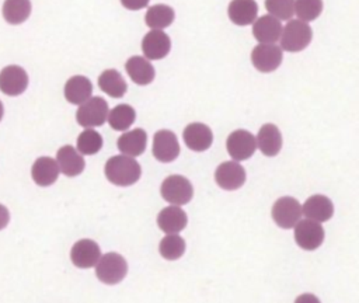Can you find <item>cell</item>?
<instances>
[{
    "label": "cell",
    "instance_id": "17",
    "mask_svg": "<svg viewBox=\"0 0 359 303\" xmlns=\"http://www.w3.org/2000/svg\"><path fill=\"white\" fill-rule=\"evenodd\" d=\"M59 171H60V167L57 160H53L52 157H48V156H42L36 159L35 163L32 164L31 175L36 185L49 187L57 180Z\"/></svg>",
    "mask_w": 359,
    "mask_h": 303
},
{
    "label": "cell",
    "instance_id": "33",
    "mask_svg": "<svg viewBox=\"0 0 359 303\" xmlns=\"http://www.w3.org/2000/svg\"><path fill=\"white\" fill-rule=\"evenodd\" d=\"M265 8L278 20L287 21L294 13V0H265Z\"/></svg>",
    "mask_w": 359,
    "mask_h": 303
},
{
    "label": "cell",
    "instance_id": "4",
    "mask_svg": "<svg viewBox=\"0 0 359 303\" xmlns=\"http://www.w3.org/2000/svg\"><path fill=\"white\" fill-rule=\"evenodd\" d=\"M108 104L102 97H90L80 104L76 112V121L83 128H95L108 121Z\"/></svg>",
    "mask_w": 359,
    "mask_h": 303
},
{
    "label": "cell",
    "instance_id": "21",
    "mask_svg": "<svg viewBox=\"0 0 359 303\" xmlns=\"http://www.w3.org/2000/svg\"><path fill=\"white\" fill-rule=\"evenodd\" d=\"M187 222H188L187 213L181 208H178V205H171L164 208L163 210H160L157 216L158 227L167 234L180 233L181 230L185 229Z\"/></svg>",
    "mask_w": 359,
    "mask_h": 303
},
{
    "label": "cell",
    "instance_id": "29",
    "mask_svg": "<svg viewBox=\"0 0 359 303\" xmlns=\"http://www.w3.org/2000/svg\"><path fill=\"white\" fill-rule=\"evenodd\" d=\"M136 119V112L129 104H119L108 114V123L115 130H126Z\"/></svg>",
    "mask_w": 359,
    "mask_h": 303
},
{
    "label": "cell",
    "instance_id": "36",
    "mask_svg": "<svg viewBox=\"0 0 359 303\" xmlns=\"http://www.w3.org/2000/svg\"><path fill=\"white\" fill-rule=\"evenodd\" d=\"M3 114H4V108H3V102L0 101V121H1V118H3Z\"/></svg>",
    "mask_w": 359,
    "mask_h": 303
},
{
    "label": "cell",
    "instance_id": "26",
    "mask_svg": "<svg viewBox=\"0 0 359 303\" xmlns=\"http://www.w3.org/2000/svg\"><path fill=\"white\" fill-rule=\"evenodd\" d=\"M100 88L112 98H121L125 95L128 86L122 74L115 69L104 70L98 77Z\"/></svg>",
    "mask_w": 359,
    "mask_h": 303
},
{
    "label": "cell",
    "instance_id": "22",
    "mask_svg": "<svg viewBox=\"0 0 359 303\" xmlns=\"http://www.w3.org/2000/svg\"><path fill=\"white\" fill-rule=\"evenodd\" d=\"M227 14L236 25H248L257 20L258 4L255 0H231Z\"/></svg>",
    "mask_w": 359,
    "mask_h": 303
},
{
    "label": "cell",
    "instance_id": "6",
    "mask_svg": "<svg viewBox=\"0 0 359 303\" xmlns=\"http://www.w3.org/2000/svg\"><path fill=\"white\" fill-rule=\"evenodd\" d=\"M302 213V205L292 196H282L272 206V219L282 229L294 227L300 220Z\"/></svg>",
    "mask_w": 359,
    "mask_h": 303
},
{
    "label": "cell",
    "instance_id": "3",
    "mask_svg": "<svg viewBox=\"0 0 359 303\" xmlns=\"http://www.w3.org/2000/svg\"><path fill=\"white\" fill-rule=\"evenodd\" d=\"M126 272H128L126 260L118 252L104 254L95 265V275L105 285L119 283L126 276Z\"/></svg>",
    "mask_w": 359,
    "mask_h": 303
},
{
    "label": "cell",
    "instance_id": "16",
    "mask_svg": "<svg viewBox=\"0 0 359 303\" xmlns=\"http://www.w3.org/2000/svg\"><path fill=\"white\" fill-rule=\"evenodd\" d=\"M282 24L276 17L266 14L252 22V35L261 43H275L280 39Z\"/></svg>",
    "mask_w": 359,
    "mask_h": 303
},
{
    "label": "cell",
    "instance_id": "5",
    "mask_svg": "<svg viewBox=\"0 0 359 303\" xmlns=\"http://www.w3.org/2000/svg\"><path fill=\"white\" fill-rule=\"evenodd\" d=\"M161 196L171 205H185L194 196V188L189 180L182 175L167 177L160 188Z\"/></svg>",
    "mask_w": 359,
    "mask_h": 303
},
{
    "label": "cell",
    "instance_id": "27",
    "mask_svg": "<svg viewBox=\"0 0 359 303\" xmlns=\"http://www.w3.org/2000/svg\"><path fill=\"white\" fill-rule=\"evenodd\" d=\"M174 10L165 4H156L147 8L144 21L146 25L151 29H163L172 24L174 21Z\"/></svg>",
    "mask_w": 359,
    "mask_h": 303
},
{
    "label": "cell",
    "instance_id": "7",
    "mask_svg": "<svg viewBox=\"0 0 359 303\" xmlns=\"http://www.w3.org/2000/svg\"><path fill=\"white\" fill-rule=\"evenodd\" d=\"M294 240L300 248L313 251L323 244L324 229L320 222L307 217L294 226Z\"/></svg>",
    "mask_w": 359,
    "mask_h": 303
},
{
    "label": "cell",
    "instance_id": "23",
    "mask_svg": "<svg viewBox=\"0 0 359 303\" xmlns=\"http://www.w3.org/2000/svg\"><path fill=\"white\" fill-rule=\"evenodd\" d=\"M302 208L306 217L317 222H327L334 215V205L330 201V198L324 195L310 196Z\"/></svg>",
    "mask_w": 359,
    "mask_h": 303
},
{
    "label": "cell",
    "instance_id": "8",
    "mask_svg": "<svg viewBox=\"0 0 359 303\" xmlns=\"http://www.w3.org/2000/svg\"><path fill=\"white\" fill-rule=\"evenodd\" d=\"M283 59L282 48L275 43H259L251 52V62L258 72L271 73L276 70Z\"/></svg>",
    "mask_w": 359,
    "mask_h": 303
},
{
    "label": "cell",
    "instance_id": "31",
    "mask_svg": "<svg viewBox=\"0 0 359 303\" xmlns=\"http://www.w3.org/2000/svg\"><path fill=\"white\" fill-rule=\"evenodd\" d=\"M102 147V136L95 129H84L77 137V150L84 156L95 154Z\"/></svg>",
    "mask_w": 359,
    "mask_h": 303
},
{
    "label": "cell",
    "instance_id": "2",
    "mask_svg": "<svg viewBox=\"0 0 359 303\" xmlns=\"http://www.w3.org/2000/svg\"><path fill=\"white\" fill-rule=\"evenodd\" d=\"M313 32L303 20H290L282 29L280 48L287 52H300L311 42Z\"/></svg>",
    "mask_w": 359,
    "mask_h": 303
},
{
    "label": "cell",
    "instance_id": "15",
    "mask_svg": "<svg viewBox=\"0 0 359 303\" xmlns=\"http://www.w3.org/2000/svg\"><path fill=\"white\" fill-rule=\"evenodd\" d=\"M184 142L188 149L194 152H205L212 146L213 133L210 128L202 122L189 123L182 133Z\"/></svg>",
    "mask_w": 359,
    "mask_h": 303
},
{
    "label": "cell",
    "instance_id": "13",
    "mask_svg": "<svg viewBox=\"0 0 359 303\" xmlns=\"http://www.w3.org/2000/svg\"><path fill=\"white\" fill-rule=\"evenodd\" d=\"M171 49L170 36L163 29L149 31L142 41V50L149 60H158L168 55Z\"/></svg>",
    "mask_w": 359,
    "mask_h": 303
},
{
    "label": "cell",
    "instance_id": "28",
    "mask_svg": "<svg viewBox=\"0 0 359 303\" xmlns=\"http://www.w3.org/2000/svg\"><path fill=\"white\" fill-rule=\"evenodd\" d=\"M31 14L29 0H4L3 17L8 24H22Z\"/></svg>",
    "mask_w": 359,
    "mask_h": 303
},
{
    "label": "cell",
    "instance_id": "34",
    "mask_svg": "<svg viewBox=\"0 0 359 303\" xmlns=\"http://www.w3.org/2000/svg\"><path fill=\"white\" fill-rule=\"evenodd\" d=\"M150 0H121L122 6L128 10H140V8H144L147 4H149Z\"/></svg>",
    "mask_w": 359,
    "mask_h": 303
},
{
    "label": "cell",
    "instance_id": "32",
    "mask_svg": "<svg viewBox=\"0 0 359 303\" xmlns=\"http://www.w3.org/2000/svg\"><path fill=\"white\" fill-rule=\"evenodd\" d=\"M323 11V0H294V13L299 20L313 21Z\"/></svg>",
    "mask_w": 359,
    "mask_h": 303
},
{
    "label": "cell",
    "instance_id": "19",
    "mask_svg": "<svg viewBox=\"0 0 359 303\" xmlns=\"http://www.w3.org/2000/svg\"><path fill=\"white\" fill-rule=\"evenodd\" d=\"M257 146L268 157L276 156L282 149V135L276 125L265 123L257 135Z\"/></svg>",
    "mask_w": 359,
    "mask_h": 303
},
{
    "label": "cell",
    "instance_id": "10",
    "mask_svg": "<svg viewBox=\"0 0 359 303\" xmlns=\"http://www.w3.org/2000/svg\"><path fill=\"white\" fill-rule=\"evenodd\" d=\"M180 154V143L174 132L161 129L153 137V156L161 163L174 161Z\"/></svg>",
    "mask_w": 359,
    "mask_h": 303
},
{
    "label": "cell",
    "instance_id": "25",
    "mask_svg": "<svg viewBox=\"0 0 359 303\" xmlns=\"http://www.w3.org/2000/svg\"><path fill=\"white\" fill-rule=\"evenodd\" d=\"M146 144H147V133L140 128L125 132L116 142L119 152L132 157L143 154V152L146 150Z\"/></svg>",
    "mask_w": 359,
    "mask_h": 303
},
{
    "label": "cell",
    "instance_id": "20",
    "mask_svg": "<svg viewBox=\"0 0 359 303\" xmlns=\"http://www.w3.org/2000/svg\"><path fill=\"white\" fill-rule=\"evenodd\" d=\"M125 69L130 80L139 86L150 84L154 80V67L149 62L147 58L142 56H132L126 60Z\"/></svg>",
    "mask_w": 359,
    "mask_h": 303
},
{
    "label": "cell",
    "instance_id": "24",
    "mask_svg": "<svg viewBox=\"0 0 359 303\" xmlns=\"http://www.w3.org/2000/svg\"><path fill=\"white\" fill-rule=\"evenodd\" d=\"M93 94V84L84 76H73L65 84V98L70 104L80 105Z\"/></svg>",
    "mask_w": 359,
    "mask_h": 303
},
{
    "label": "cell",
    "instance_id": "9",
    "mask_svg": "<svg viewBox=\"0 0 359 303\" xmlns=\"http://www.w3.org/2000/svg\"><path fill=\"white\" fill-rule=\"evenodd\" d=\"M227 153L236 161L250 159L257 149V137L248 130L237 129L231 132L226 140Z\"/></svg>",
    "mask_w": 359,
    "mask_h": 303
},
{
    "label": "cell",
    "instance_id": "12",
    "mask_svg": "<svg viewBox=\"0 0 359 303\" xmlns=\"http://www.w3.org/2000/svg\"><path fill=\"white\" fill-rule=\"evenodd\" d=\"M215 181L226 191L238 189L245 182V170L241 164L236 163V160L224 161L216 168Z\"/></svg>",
    "mask_w": 359,
    "mask_h": 303
},
{
    "label": "cell",
    "instance_id": "18",
    "mask_svg": "<svg viewBox=\"0 0 359 303\" xmlns=\"http://www.w3.org/2000/svg\"><path fill=\"white\" fill-rule=\"evenodd\" d=\"M56 160L59 163L62 174L66 177H76L84 170L86 161L81 153L70 144H65L57 150Z\"/></svg>",
    "mask_w": 359,
    "mask_h": 303
},
{
    "label": "cell",
    "instance_id": "1",
    "mask_svg": "<svg viewBox=\"0 0 359 303\" xmlns=\"http://www.w3.org/2000/svg\"><path fill=\"white\" fill-rule=\"evenodd\" d=\"M107 180L118 187H129L139 181L142 168L140 164L128 154L112 156L104 167Z\"/></svg>",
    "mask_w": 359,
    "mask_h": 303
},
{
    "label": "cell",
    "instance_id": "35",
    "mask_svg": "<svg viewBox=\"0 0 359 303\" xmlns=\"http://www.w3.org/2000/svg\"><path fill=\"white\" fill-rule=\"evenodd\" d=\"M8 220H10V213L7 208L0 203V230H3L8 224Z\"/></svg>",
    "mask_w": 359,
    "mask_h": 303
},
{
    "label": "cell",
    "instance_id": "30",
    "mask_svg": "<svg viewBox=\"0 0 359 303\" xmlns=\"http://www.w3.org/2000/svg\"><path fill=\"white\" fill-rule=\"evenodd\" d=\"M158 251L161 257L168 261L178 260L185 252V241L181 236H178V233H170L160 241Z\"/></svg>",
    "mask_w": 359,
    "mask_h": 303
},
{
    "label": "cell",
    "instance_id": "14",
    "mask_svg": "<svg viewBox=\"0 0 359 303\" xmlns=\"http://www.w3.org/2000/svg\"><path fill=\"white\" fill-rule=\"evenodd\" d=\"M101 258V250L98 244L90 238H83L74 243L70 251V260L77 268L95 267Z\"/></svg>",
    "mask_w": 359,
    "mask_h": 303
},
{
    "label": "cell",
    "instance_id": "11",
    "mask_svg": "<svg viewBox=\"0 0 359 303\" xmlns=\"http://www.w3.org/2000/svg\"><path fill=\"white\" fill-rule=\"evenodd\" d=\"M28 87V74L27 72L17 65L6 66L0 72V90L6 95H20Z\"/></svg>",
    "mask_w": 359,
    "mask_h": 303
}]
</instances>
